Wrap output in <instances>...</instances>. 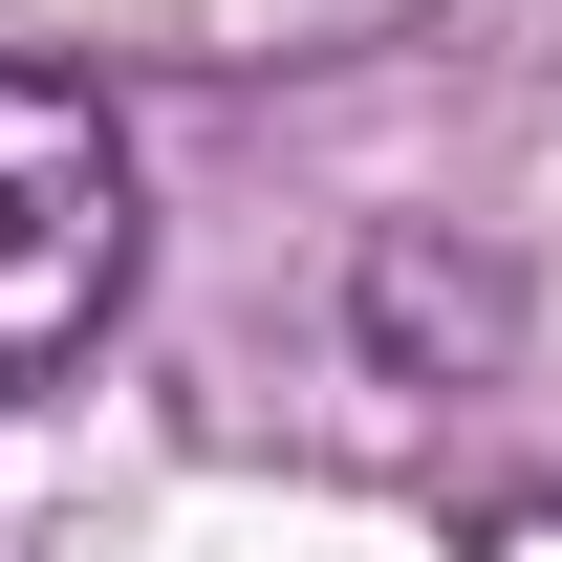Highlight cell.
<instances>
[{"mask_svg": "<svg viewBox=\"0 0 562 562\" xmlns=\"http://www.w3.org/2000/svg\"><path fill=\"white\" fill-rule=\"evenodd\" d=\"M131 260H151V216H131V131H109V87L0 66V412L66 390V368L109 347Z\"/></svg>", "mask_w": 562, "mask_h": 562, "instance_id": "cell-1", "label": "cell"}]
</instances>
